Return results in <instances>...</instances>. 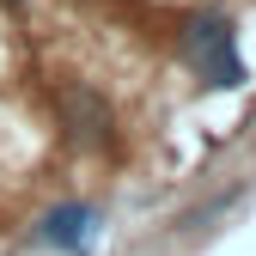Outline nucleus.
<instances>
[{
	"label": "nucleus",
	"instance_id": "f257e3e1",
	"mask_svg": "<svg viewBox=\"0 0 256 256\" xmlns=\"http://www.w3.org/2000/svg\"><path fill=\"white\" fill-rule=\"evenodd\" d=\"M183 55L196 61L202 86H214V92L244 86V61H238V30H232V18L196 12V18H189V30H183Z\"/></svg>",
	"mask_w": 256,
	"mask_h": 256
},
{
	"label": "nucleus",
	"instance_id": "f03ea898",
	"mask_svg": "<svg viewBox=\"0 0 256 256\" xmlns=\"http://www.w3.org/2000/svg\"><path fill=\"white\" fill-rule=\"evenodd\" d=\"M92 226H98V214L80 208V202H68V208H55L43 226H37V238L49 250H80V244H92Z\"/></svg>",
	"mask_w": 256,
	"mask_h": 256
}]
</instances>
